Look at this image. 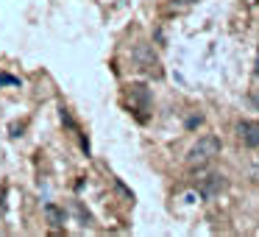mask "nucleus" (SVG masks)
Wrapping results in <instances>:
<instances>
[{
	"instance_id": "1",
	"label": "nucleus",
	"mask_w": 259,
	"mask_h": 237,
	"mask_svg": "<svg viewBox=\"0 0 259 237\" xmlns=\"http://www.w3.org/2000/svg\"><path fill=\"white\" fill-rule=\"evenodd\" d=\"M214 156H220V140L214 134H206V137H201V140L190 148L187 162H190V165H206V162H212Z\"/></svg>"
},
{
	"instance_id": "2",
	"label": "nucleus",
	"mask_w": 259,
	"mask_h": 237,
	"mask_svg": "<svg viewBox=\"0 0 259 237\" xmlns=\"http://www.w3.org/2000/svg\"><path fill=\"white\" fill-rule=\"evenodd\" d=\"M134 62L140 64V70H145V73H151V75H162V67H159V59L153 56V51L148 45H137L134 48Z\"/></svg>"
},
{
	"instance_id": "3",
	"label": "nucleus",
	"mask_w": 259,
	"mask_h": 237,
	"mask_svg": "<svg viewBox=\"0 0 259 237\" xmlns=\"http://www.w3.org/2000/svg\"><path fill=\"white\" fill-rule=\"evenodd\" d=\"M128 103H131V109L140 114V120H145V112H148V106H151V92L142 84H131L128 87Z\"/></svg>"
},
{
	"instance_id": "4",
	"label": "nucleus",
	"mask_w": 259,
	"mask_h": 237,
	"mask_svg": "<svg viewBox=\"0 0 259 237\" xmlns=\"http://www.w3.org/2000/svg\"><path fill=\"white\" fill-rule=\"evenodd\" d=\"M237 137H240V142L245 148H259V123L242 120V123L237 126Z\"/></svg>"
},
{
	"instance_id": "5",
	"label": "nucleus",
	"mask_w": 259,
	"mask_h": 237,
	"mask_svg": "<svg viewBox=\"0 0 259 237\" xmlns=\"http://www.w3.org/2000/svg\"><path fill=\"white\" fill-rule=\"evenodd\" d=\"M226 187V179L220 173H212V176H206V179L201 181V187H198V192H201L203 198H214V195H220V190Z\"/></svg>"
},
{
	"instance_id": "6",
	"label": "nucleus",
	"mask_w": 259,
	"mask_h": 237,
	"mask_svg": "<svg viewBox=\"0 0 259 237\" xmlns=\"http://www.w3.org/2000/svg\"><path fill=\"white\" fill-rule=\"evenodd\" d=\"M45 212H48V218H51L53 226H62L64 223V212H62V209H56L53 204H45Z\"/></svg>"
},
{
	"instance_id": "7",
	"label": "nucleus",
	"mask_w": 259,
	"mask_h": 237,
	"mask_svg": "<svg viewBox=\"0 0 259 237\" xmlns=\"http://www.w3.org/2000/svg\"><path fill=\"white\" fill-rule=\"evenodd\" d=\"M3 84H12V87H17L20 84V78H14V75H0V87Z\"/></svg>"
},
{
	"instance_id": "8",
	"label": "nucleus",
	"mask_w": 259,
	"mask_h": 237,
	"mask_svg": "<svg viewBox=\"0 0 259 237\" xmlns=\"http://www.w3.org/2000/svg\"><path fill=\"white\" fill-rule=\"evenodd\" d=\"M201 123H203L201 114H198V117H190V120H187V129H195V126H201Z\"/></svg>"
},
{
	"instance_id": "9",
	"label": "nucleus",
	"mask_w": 259,
	"mask_h": 237,
	"mask_svg": "<svg viewBox=\"0 0 259 237\" xmlns=\"http://www.w3.org/2000/svg\"><path fill=\"white\" fill-rule=\"evenodd\" d=\"M251 103H253V106L259 109V92H253V95H251Z\"/></svg>"
},
{
	"instance_id": "10",
	"label": "nucleus",
	"mask_w": 259,
	"mask_h": 237,
	"mask_svg": "<svg viewBox=\"0 0 259 237\" xmlns=\"http://www.w3.org/2000/svg\"><path fill=\"white\" fill-rule=\"evenodd\" d=\"M253 75H259V51H256V64H253Z\"/></svg>"
}]
</instances>
